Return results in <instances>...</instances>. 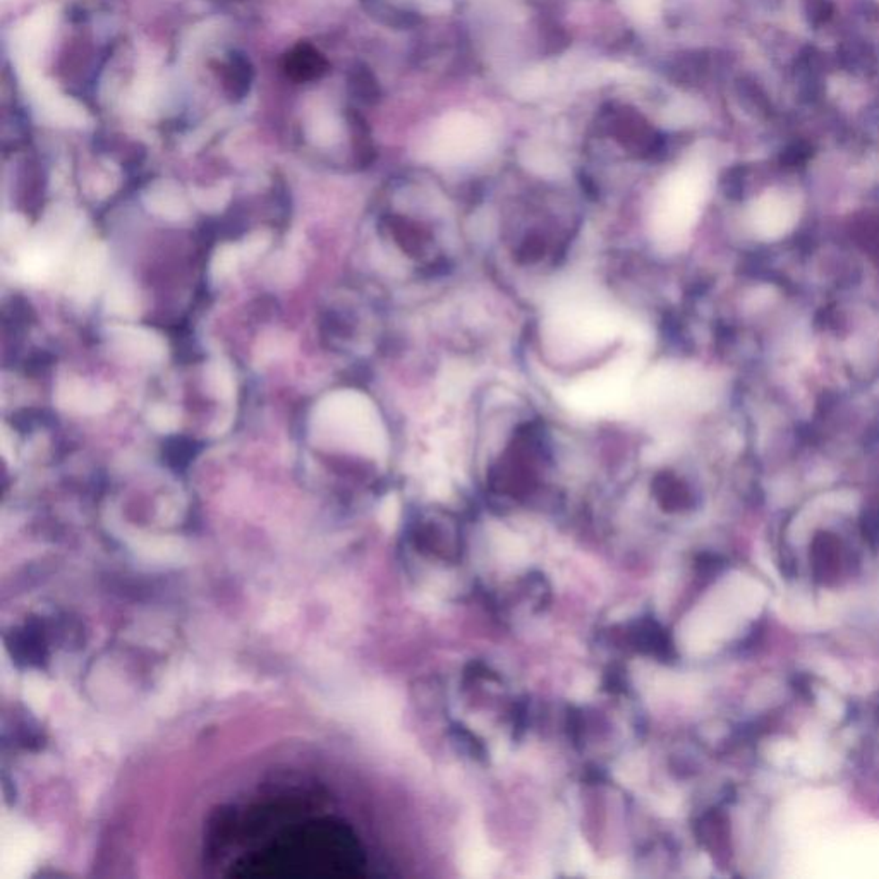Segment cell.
<instances>
[{
  "label": "cell",
  "instance_id": "cell-1",
  "mask_svg": "<svg viewBox=\"0 0 879 879\" xmlns=\"http://www.w3.org/2000/svg\"><path fill=\"white\" fill-rule=\"evenodd\" d=\"M636 361L631 358L598 371L593 379H584L569 390L570 405L587 413H606L623 405L632 392Z\"/></svg>",
  "mask_w": 879,
  "mask_h": 879
},
{
  "label": "cell",
  "instance_id": "cell-2",
  "mask_svg": "<svg viewBox=\"0 0 879 879\" xmlns=\"http://www.w3.org/2000/svg\"><path fill=\"white\" fill-rule=\"evenodd\" d=\"M282 67L287 78L296 83H311L326 74L328 60L313 45L300 43L283 57Z\"/></svg>",
  "mask_w": 879,
  "mask_h": 879
},
{
  "label": "cell",
  "instance_id": "cell-3",
  "mask_svg": "<svg viewBox=\"0 0 879 879\" xmlns=\"http://www.w3.org/2000/svg\"><path fill=\"white\" fill-rule=\"evenodd\" d=\"M219 78L229 100L240 101L248 97L255 78L253 65L244 54L232 52L220 64Z\"/></svg>",
  "mask_w": 879,
  "mask_h": 879
},
{
  "label": "cell",
  "instance_id": "cell-4",
  "mask_svg": "<svg viewBox=\"0 0 879 879\" xmlns=\"http://www.w3.org/2000/svg\"><path fill=\"white\" fill-rule=\"evenodd\" d=\"M499 864V854L476 835L466 841L460 852L459 866L466 878H488Z\"/></svg>",
  "mask_w": 879,
  "mask_h": 879
},
{
  "label": "cell",
  "instance_id": "cell-5",
  "mask_svg": "<svg viewBox=\"0 0 879 879\" xmlns=\"http://www.w3.org/2000/svg\"><path fill=\"white\" fill-rule=\"evenodd\" d=\"M813 574L822 584H831L839 578L841 550L840 541L833 535H820L813 541Z\"/></svg>",
  "mask_w": 879,
  "mask_h": 879
},
{
  "label": "cell",
  "instance_id": "cell-6",
  "mask_svg": "<svg viewBox=\"0 0 879 879\" xmlns=\"http://www.w3.org/2000/svg\"><path fill=\"white\" fill-rule=\"evenodd\" d=\"M371 18L394 30H411L421 22V16L413 11L400 9L387 0H362Z\"/></svg>",
  "mask_w": 879,
  "mask_h": 879
},
{
  "label": "cell",
  "instance_id": "cell-7",
  "mask_svg": "<svg viewBox=\"0 0 879 879\" xmlns=\"http://www.w3.org/2000/svg\"><path fill=\"white\" fill-rule=\"evenodd\" d=\"M349 90L354 95V99L366 105H375L380 100V84L366 65H356L349 73Z\"/></svg>",
  "mask_w": 879,
  "mask_h": 879
},
{
  "label": "cell",
  "instance_id": "cell-8",
  "mask_svg": "<svg viewBox=\"0 0 879 879\" xmlns=\"http://www.w3.org/2000/svg\"><path fill=\"white\" fill-rule=\"evenodd\" d=\"M860 531L864 540L873 548L879 546V503L867 507L860 518Z\"/></svg>",
  "mask_w": 879,
  "mask_h": 879
},
{
  "label": "cell",
  "instance_id": "cell-9",
  "mask_svg": "<svg viewBox=\"0 0 879 879\" xmlns=\"http://www.w3.org/2000/svg\"><path fill=\"white\" fill-rule=\"evenodd\" d=\"M740 101L751 110V112H760L766 109V99L758 90V86L749 84L745 81H740L739 84Z\"/></svg>",
  "mask_w": 879,
  "mask_h": 879
},
{
  "label": "cell",
  "instance_id": "cell-10",
  "mask_svg": "<svg viewBox=\"0 0 879 879\" xmlns=\"http://www.w3.org/2000/svg\"><path fill=\"white\" fill-rule=\"evenodd\" d=\"M210 383L213 387L215 392H219L220 396H227L232 392V377H231V371L225 364L222 362H217L213 368H210Z\"/></svg>",
  "mask_w": 879,
  "mask_h": 879
},
{
  "label": "cell",
  "instance_id": "cell-11",
  "mask_svg": "<svg viewBox=\"0 0 879 879\" xmlns=\"http://www.w3.org/2000/svg\"><path fill=\"white\" fill-rule=\"evenodd\" d=\"M807 13H809V20L813 21L814 24H820L822 21L830 18L831 4H830V0H809Z\"/></svg>",
  "mask_w": 879,
  "mask_h": 879
},
{
  "label": "cell",
  "instance_id": "cell-12",
  "mask_svg": "<svg viewBox=\"0 0 879 879\" xmlns=\"http://www.w3.org/2000/svg\"><path fill=\"white\" fill-rule=\"evenodd\" d=\"M236 258H238V255L234 249H222L213 261V272L219 277L227 275L232 270V266L236 265Z\"/></svg>",
  "mask_w": 879,
  "mask_h": 879
},
{
  "label": "cell",
  "instance_id": "cell-13",
  "mask_svg": "<svg viewBox=\"0 0 879 879\" xmlns=\"http://www.w3.org/2000/svg\"><path fill=\"white\" fill-rule=\"evenodd\" d=\"M807 157H809V148L802 143H796L785 150V153L781 155V161L788 163V165H797V163L805 161Z\"/></svg>",
  "mask_w": 879,
  "mask_h": 879
},
{
  "label": "cell",
  "instance_id": "cell-14",
  "mask_svg": "<svg viewBox=\"0 0 879 879\" xmlns=\"http://www.w3.org/2000/svg\"><path fill=\"white\" fill-rule=\"evenodd\" d=\"M152 422L157 430H161V431H167V430H172L176 426V416L172 414V411L169 409H155L153 414H152Z\"/></svg>",
  "mask_w": 879,
  "mask_h": 879
}]
</instances>
